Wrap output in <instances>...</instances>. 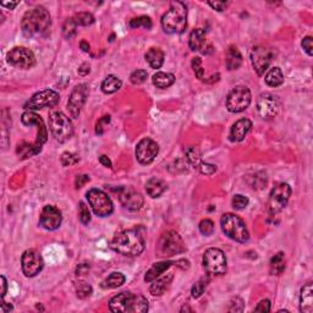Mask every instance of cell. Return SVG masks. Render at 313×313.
Here are the masks:
<instances>
[{"mask_svg":"<svg viewBox=\"0 0 313 313\" xmlns=\"http://www.w3.org/2000/svg\"><path fill=\"white\" fill-rule=\"evenodd\" d=\"M91 178L88 175H77L75 179V186L76 188H81L86 185L87 183H90Z\"/></svg>","mask_w":313,"mask_h":313,"instance_id":"obj_55","label":"cell"},{"mask_svg":"<svg viewBox=\"0 0 313 313\" xmlns=\"http://www.w3.org/2000/svg\"><path fill=\"white\" fill-rule=\"evenodd\" d=\"M186 154V161L188 164H191L195 168H198L201 166V150L197 147H187L185 149Z\"/></svg>","mask_w":313,"mask_h":313,"instance_id":"obj_35","label":"cell"},{"mask_svg":"<svg viewBox=\"0 0 313 313\" xmlns=\"http://www.w3.org/2000/svg\"><path fill=\"white\" fill-rule=\"evenodd\" d=\"M80 47L83 52H86V53H88V52H90V44H88V42H86V40H81Z\"/></svg>","mask_w":313,"mask_h":313,"instance_id":"obj_61","label":"cell"},{"mask_svg":"<svg viewBox=\"0 0 313 313\" xmlns=\"http://www.w3.org/2000/svg\"><path fill=\"white\" fill-rule=\"evenodd\" d=\"M284 271H285V256L283 252H278L271 259L269 272L272 276H280Z\"/></svg>","mask_w":313,"mask_h":313,"instance_id":"obj_31","label":"cell"},{"mask_svg":"<svg viewBox=\"0 0 313 313\" xmlns=\"http://www.w3.org/2000/svg\"><path fill=\"white\" fill-rule=\"evenodd\" d=\"M0 310H1V312H3V313H9L10 311L14 310V307H13V305H11V303L5 302V301L3 300V302H1V305H0Z\"/></svg>","mask_w":313,"mask_h":313,"instance_id":"obj_59","label":"cell"},{"mask_svg":"<svg viewBox=\"0 0 313 313\" xmlns=\"http://www.w3.org/2000/svg\"><path fill=\"white\" fill-rule=\"evenodd\" d=\"M78 216H80V221L83 225H88L91 221V212L88 209V207L86 205V203L80 202V205H78Z\"/></svg>","mask_w":313,"mask_h":313,"instance_id":"obj_42","label":"cell"},{"mask_svg":"<svg viewBox=\"0 0 313 313\" xmlns=\"http://www.w3.org/2000/svg\"><path fill=\"white\" fill-rule=\"evenodd\" d=\"M92 286L87 283H80L76 288V294H77L78 298H87L90 297L92 294Z\"/></svg>","mask_w":313,"mask_h":313,"instance_id":"obj_45","label":"cell"},{"mask_svg":"<svg viewBox=\"0 0 313 313\" xmlns=\"http://www.w3.org/2000/svg\"><path fill=\"white\" fill-rule=\"evenodd\" d=\"M22 272L27 278H33L42 272L44 267V260L42 255L36 250H26L21 258Z\"/></svg>","mask_w":313,"mask_h":313,"instance_id":"obj_15","label":"cell"},{"mask_svg":"<svg viewBox=\"0 0 313 313\" xmlns=\"http://www.w3.org/2000/svg\"><path fill=\"white\" fill-rule=\"evenodd\" d=\"M198 168H200V171L203 175H213L217 171V166L214 164L209 163H201V166Z\"/></svg>","mask_w":313,"mask_h":313,"instance_id":"obj_52","label":"cell"},{"mask_svg":"<svg viewBox=\"0 0 313 313\" xmlns=\"http://www.w3.org/2000/svg\"><path fill=\"white\" fill-rule=\"evenodd\" d=\"M267 85L269 87H279L283 85L284 82V74L280 68H272L271 70L267 73L266 77H264Z\"/></svg>","mask_w":313,"mask_h":313,"instance_id":"obj_32","label":"cell"},{"mask_svg":"<svg viewBox=\"0 0 313 313\" xmlns=\"http://www.w3.org/2000/svg\"><path fill=\"white\" fill-rule=\"evenodd\" d=\"M243 308H245V302H243L242 298L235 297L229 303L228 311L229 312H242Z\"/></svg>","mask_w":313,"mask_h":313,"instance_id":"obj_48","label":"cell"},{"mask_svg":"<svg viewBox=\"0 0 313 313\" xmlns=\"http://www.w3.org/2000/svg\"><path fill=\"white\" fill-rule=\"evenodd\" d=\"M88 97V86L86 83H80L76 86L71 92L68 102V109L71 118L77 119L85 106L86 99Z\"/></svg>","mask_w":313,"mask_h":313,"instance_id":"obj_18","label":"cell"},{"mask_svg":"<svg viewBox=\"0 0 313 313\" xmlns=\"http://www.w3.org/2000/svg\"><path fill=\"white\" fill-rule=\"evenodd\" d=\"M21 121H22L23 125L26 126H33V125L38 126L37 140H36V142L33 143V145H35V147L37 148L38 152H40V150H42V146L44 145L48 140L47 128H45L43 119L40 118L39 115H37L36 113H33V111L26 110L25 113L22 114V116H21Z\"/></svg>","mask_w":313,"mask_h":313,"instance_id":"obj_17","label":"cell"},{"mask_svg":"<svg viewBox=\"0 0 313 313\" xmlns=\"http://www.w3.org/2000/svg\"><path fill=\"white\" fill-rule=\"evenodd\" d=\"M78 162V157L76 154H74V153H70V152H65L63 153V155H61V164H63L64 166H74V164H76Z\"/></svg>","mask_w":313,"mask_h":313,"instance_id":"obj_49","label":"cell"},{"mask_svg":"<svg viewBox=\"0 0 313 313\" xmlns=\"http://www.w3.org/2000/svg\"><path fill=\"white\" fill-rule=\"evenodd\" d=\"M168 188L166 181L158 178H152L146 183V191H147L148 196L152 198H158L163 195Z\"/></svg>","mask_w":313,"mask_h":313,"instance_id":"obj_25","label":"cell"},{"mask_svg":"<svg viewBox=\"0 0 313 313\" xmlns=\"http://www.w3.org/2000/svg\"><path fill=\"white\" fill-rule=\"evenodd\" d=\"M248 205V198L245 197L242 195H235L233 197V207L238 211H241V209H245Z\"/></svg>","mask_w":313,"mask_h":313,"instance_id":"obj_46","label":"cell"},{"mask_svg":"<svg viewBox=\"0 0 313 313\" xmlns=\"http://www.w3.org/2000/svg\"><path fill=\"white\" fill-rule=\"evenodd\" d=\"M280 110V99L272 93H262L257 99V111L260 118L269 120L278 115Z\"/></svg>","mask_w":313,"mask_h":313,"instance_id":"obj_14","label":"cell"},{"mask_svg":"<svg viewBox=\"0 0 313 313\" xmlns=\"http://www.w3.org/2000/svg\"><path fill=\"white\" fill-rule=\"evenodd\" d=\"M1 300H4L6 295V291H8V281H6L5 276H1Z\"/></svg>","mask_w":313,"mask_h":313,"instance_id":"obj_57","label":"cell"},{"mask_svg":"<svg viewBox=\"0 0 313 313\" xmlns=\"http://www.w3.org/2000/svg\"><path fill=\"white\" fill-rule=\"evenodd\" d=\"M185 251V242L176 231H166L161 236V240L158 242V252L161 256L171 257V256L184 253Z\"/></svg>","mask_w":313,"mask_h":313,"instance_id":"obj_9","label":"cell"},{"mask_svg":"<svg viewBox=\"0 0 313 313\" xmlns=\"http://www.w3.org/2000/svg\"><path fill=\"white\" fill-rule=\"evenodd\" d=\"M109 121H110V116L109 115L100 118L99 120L97 121V125H95V133H97V135H102V133L104 132V129H106L104 126L108 125Z\"/></svg>","mask_w":313,"mask_h":313,"instance_id":"obj_50","label":"cell"},{"mask_svg":"<svg viewBox=\"0 0 313 313\" xmlns=\"http://www.w3.org/2000/svg\"><path fill=\"white\" fill-rule=\"evenodd\" d=\"M76 28H77V25L75 23L74 18H68V20L64 22L63 26V33L68 39L73 38L74 36H76Z\"/></svg>","mask_w":313,"mask_h":313,"instance_id":"obj_40","label":"cell"},{"mask_svg":"<svg viewBox=\"0 0 313 313\" xmlns=\"http://www.w3.org/2000/svg\"><path fill=\"white\" fill-rule=\"evenodd\" d=\"M163 30L169 35H180L187 27V8L181 1H174L162 18Z\"/></svg>","mask_w":313,"mask_h":313,"instance_id":"obj_4","label":"cell"},{"mask_svg":"<svg viewBox=\"0 0 313 313\" xmlns=\"http://www.w3.org/2000/svg\"><path fill=\"white\" fill-rule=\"evenodd\" d=\"M302 48L303 50H305L306 53H307L308 56H312L313 55V40H312V37L311 36H307V37H305L302 39Z\"/></svg>","mask_w":313,"mask_h":313,"instance_id":"obj_51","label":"cell"},{"mask_svg":"<svg viewBox=\"0 0 313 313\" xmlns=\"http://www.w3.org/2000/svg\"><path fill=\"white\" fill-rule=\"evenodd\" d=\"M221 225L223 233L228 238L233 239V240L238 241V242L245 243L250 239L247 226H246L245 221L239 216H235L233 213L223 214V217L221 219Z\"/></svg>","mask_w":313,"mask_h":313,"instance_id":"obj_5","label":"cell"},{"mask_svg":"<svg viewBox=\"0 0 313 313\" xmlns=\"http://www.w3.org/2000/svg\"><path fill=\"white\" fill-rule=\"evenodd\" d=\"M202 263L208 276H223L226 272V257L221 248H208L203 255Z\"/></svg>","mask_w":313,"mask_h":313,"instance_id":"obj_7","label":"cell"},{"mask_svg":"<svg viewBox=\"0 0 313 313\" xmlns=\"http://www.w3.org/2000/svg\"><path fill=\"white\" fill-rule=\"evenodd\" d=\"M159 153L158 143L154 142L150 138H143L136 146V158L138 163L147 166L155 159Z\"/></svg>","mask_w":313,"mask_h":313,"instance_id":"obj_19","label":"cell"},{"mask_svg":"<svg viewBox=\"0 0 313 313\" xmlns=\"http://www.w3.org/2000/svg\"><path fill=\"white\" fill-rule=\"evenodd\" d=\"M208 281H209V279L208 278L207 279L202 278L200 279L197 283H195V285L192 286V290H191V294H192L193 298H198L203 295V293H204L205 288H207L208 285Z\"/></svg>","mask_w":313,"mask_h":313,"instance_id":"obj_39","label":"cell"},{"mask_svg":"<svg viewBox=\"0 0 313 313\" xmlns=\"http://www.w3.org/2000/svg\"><path fill=\"white\" fill-rule=\"evenodd\" d=\"M146 60L152 69H161L164 63V52L159 48H150L145 55Z\"/></svg>","mask_w":313,"mask_h":313,"instance_id":"obj_28","label":"cell"},{"mask_svg":"<svg viewBox=\"0 0 313 313\" xmlns=\"http://www.w3.org/2000/svg\"><path fill=\"white\" fill-rule=\"evenodd\" d=\"M88 203H90L92 211L94 212L95 216L98 217H109L114 211V205L111 202L110 197L107 195L106 192H103L102 190L98 188H91L87 193H86Z\"/></svg>","mask_w":313,"mask_h":313,"instance_id":"obj_8","label":"cell"},{"mask_svg":"<svg viewBox=\"0 0 313 313\" xmlns=\"http://www.w3.org/2000/svg\"><path fill=\"white\" fill-rule=\"evenodd\" d=\"M8 63L14 68L28 70L36 64V56L32 50L25 47H15L8 53Z\"/></svg>","mask_w":313,"mask_h":313,"instance_id":"obj_13","label":"cell"},{"mask_svg":"<svg viewBox=\"0 0 313 313\" xmlns=\"http://www.w3.org/2000/svg\"><path fill=\"white\" fill-rule=\"evenodd\" d=\"M118 196L123 207L131 212H136L138 209H141L143 205V202H145L142 195L132 187H125V186L124 187H119Z\"/></svg>","mask_w":313,"mask_h":313,"instance_id":"obj_20","label":"cell"},{"mask_svg":"<svg viewBox=\"0 0 313 313\" xmlns=\"http://www.w3.org/2000/svg\"><path fill=\"white\" fill-rule=\"evenodd\" d=\"M192 69L196 77L200 78V80H203V77H204V69L202 68V60H201V58L196 56V58L192 59Z\"/></svg>","mask_w":313,"mask_h":313,"instance_id":"obj_47","label":"cell"},{"mask_svg":"<svg viewBox=\"0 0 313 313\" xmlns=\"http://www.w3.org/2000/svg\"><path fill=\"white\" fill-rule=\"evenodd\" d=\"M50 23H52V18L47 9L43 6H37L32 10H28L23 15L21 21V30L26 37H37L47 33Z\"/></svg>","mask_w":313,"mask_h":313,"instance_id":"obj_2","label":"cell"},{"mask_svg":"<svg viewBox=\"0 0 313 313\" xmlns=\"http://www.w3.org/2000/svg\"><path fill=\"white\" fill-rule=\"evenodd\" d=\"M148 77V73L146 70H136L131 74L130 81L133 85H142L143 82H146Z\"/></svg>","mask_w":313,"mask_h":313,"instance_id":"obj_44","label":"cell"},{"mask_svg":"<svg viewBox=\"0 0 313 313\" xmlns=\"http://www.w3.org/2000/svg\"><path fill=\"white\" fill-rule=\"evenodd\" d=\"M99 163L102 164V166H107V168H111V162L110 159L107 157V155H100L99 157Z\"/></svg>","mask_w":313,"mask_h":313,"instance_id":"obj_60","label":"cell"},{"mask_svg":"<svg viewBox=\"0 0 313 313\" xmlns=\"http://www.w3.org/2000/svg\"><path fill=\"white\" fill-rule=\"evenodd\" d=\"M61 221H63V216L58 208L54 205H45L43 208L39 218V225L42 228L49 231L56 230L61 225Z\"/></svg>","mask_w":313,"mask_h":313,"instance_id":"obj_21","label":"cell"},{"mask_svg":"<svg viewBox=\"0 0 313 313\" xmlns=\"http://www.w3.org/2000/svg\"><path fill=\"white\" fill-rule=\"evenodd\" d=\"M90 71H91L90 64L83 63L82 65H81L80 68H78L77 73H78V75H80V76H87L88 74H90Z\"/></svg>","mask_w":313,"mask_h":313,"instance_id":"obj_56","label":"cell"},{"mask_svg":"<svg viewBox=\"0 0 313 313\" xmlns=\"http://www.w3.org/2000/svg\"><path fill=\"white\" fill-rule=\"evenodd\" d=\"M60 100V95L53 90H44L36 93L27 103L25 109L27 110H39L43 108H52L55 107Z\"/></svg>","mask_w":313,"mask_h":313,"instance_id":"obj_12","label":"cell"},{"mask_svg":"<svg viewBox=\"0 0 313 313\" xmlns=\"http://www.w3.org/2000/svg\"><path fill=\"white\" fill-rule=\"evenodd\" d=\"M252 180L253 181H251L250 184L253 188H263L266 187L268 179H267L266 173H256L252 176Z\"/></svg>","mask_w":313,"mask_h":313,"instance_id":"obj_41","label":"cell"},{"mask_svg":"<svg viewBox=\"0 0 313 313\" xmlns=\"http://www.w3.org/2000/svg\"><path fill=\"white\" fill-rule=\"evenodd\" d=\"M18 5V3H1V6H4V8L10 9V10H13V9H15Z\"/></svg>","mask_w":313,"mask_h":313,"instance_id":"obj_63","label":"cell"},{"mask_svg":"<svg viewBox=\"0 0 313 313\" xmlns=\"http://www.w3.org/2000/svg\"><path fill=\"white\" fill-rule=\"evenodd\" d=\"M153 85L158 88H168L175 82V76L170 73H163V71H159V73L154 74L153 75Z\"/></svg>","mask_w":313,"mask_h":313,"instance_id":"obj_30","label":"cell"},{"mask_svg":"<svg viewBox=\"0 0 313 313\" xmlns=\"http://www.w3.org/2000/svg\"><path fill=\"white\" fill-rule=\"evenodd\" d=\"M129 26L131 28H138L143 27L146 30H149L152 27V20H150L148 16H138V18H132V20L129 22Z\"/></svg>","mask_w":313,"mask_h":313,"instance_id":"obj_37","label":"cell"},{"mask_svg":"<svg viewBox=\"0 0 313 313\" xmlns=\"http://www.w3.org/2000/svg\"><path fill=\"white\" fill-rule=\"evenodd\" d=\"M185 311H187V312H193L192 308H190L188 306H184V307L181 308V312H185Z\"/></svg>","mask_w":313,"mask_h":313,"instance_id":"obj_64","label":"cell"},{"mask_svg":"<svg viewBox=\"0 0 313 313\" xmlns=\"http://www.w3.org/2000/svg\"><path fill=\"white\" fill-rule=\"evenodd\" d=\"M208 5L217 11H224L226 6L229 5V3H226V1H208Z\"/></svg>","mask_w":313,"mask_h":313,"instance_id":"obj_54","label":"cell"},{"mask_svg":"<svg viewBox=\"0 0 313 313\" xmlns=\"http://www.w3.org/2000/svg\"><path fill=\"white\" fill-rule=\"evenodd\" d=\"M291 196V187L289 184L280 183L272 190L268 201V211L272 216H276L288 204Z\"/></svg>","mask_w":313,"mask_h":313,"instance_id":"obj_11","label":"cell"},{"mask_svg":"<svg viewBox=\"0 0 313 313\" xmlns=\"http://www.w3.org/2000/svg\"><path fill=\"white\" fill-rule=\"evenodd\" d=\"M123 86V82L119 77L114 75H109L106 80L103 81L102 83V91L107 94H111V93H115L116 91H119Z\"/></svg>","mask_w":313,"mask_h":313,"instance_id":"obj_33","label":"cell"},{"mask_svg":"<svg viewBox=\"0 0 313 313\" xmlns=\"http://www.w3.org/2000/svg\"><path fill=\"white\" fill-rule=\"evenodd\" d=\"M300 311L302 313L313 312V288L312 283H307L301 289Z\"/></svg>","mask_w":313,"mask_h":313,"instance_id":"obj_23","label":"cell"},{"mask_svg":"<svg viewBox=\"0 0 313 313\" xmlns=\"http://www.w3.org/2000/svg\"><path fill=\"white\" fill-rule=\"evenodd\" d=\"M73 18L77 26H91L94 22V18L91 13H78Z\"/></svg>","mask_w":313,"mask_h":313,"instance_id":"obj_38","label":"cell"},{"mask_svg":"<svg viewBox=\"0 0 313 313\" xmlns=\"http://www.w3.org/2000/svg\"><path fill=\"white\" fill-rule=\"evenodd\" d=\"M255 312H271V301L269 300H262L257 306L255 307Z\"/></svg>","mask_w":313,"mask_h":313,"instance_id":"obj_53","label":"cell"},{"mask_svg":"<svg viewBox=\"0 0 313 313\" xmlns=\"http://www.w3.org/2000/svg\"><path fill=\"white\" fill-rule=\"evenodd\" d=\"M126 281L125 276L123 273H119V272H114L111 273L106 280L102 283V288L103 289H116L119 286L123 285L124 283Z\"/></svg>","mask_w":313,"mask_h":313,"instance_id":"obj_34","label":"cell"},{"mask_svg":"<svg viewBox=\"0 0 313 313\" xmlns=\"http://www.w3.org/2000/svg\"><path fill=\"white\" fill-rule=\"evenodd\" d=\"M198 229H200V231L203 234V235L209 236L212 235L214 231V223L211 221V219H203V221H200Z\"/></svg>","mask_w":313,"mask_h":313,"instance_id":"obj_43","label":"cell"},{"mask_svg":"<svg viewBox=\"0 0 313 313\" xmlns=\"http://www.w3.org/2000/svg\"><path fill=\"white\" fill-rule=\"evenodd\" d=\"M242 64V55L235 45H231L226 52V66L229 70H238Z\"/></svg>","mask_w":313,"mask_h":313,"instance_id":"obj_29","label":"cell"},{"mask_svg":"<svg viewBox=\"0 0 313 313\" xmlns=\"http://www.w3.org/2000/svg\"><path fill=\"white\" fill-rule=\"evenodd\" d=\"M110 247L120 255L135 257L145 251V239L140 231L130 229L116 234L111 240Z\"/></svg>","mask_w":313,"mask_h":313,"instance_id":"obj_1","label":"cell"},{"mask_svg":"<svg viewBox=\"0 0 313 313\" xmlns=\"http://www.w3.org/2000/svg\"><path fill=\"white\" fill-rule=\"evenodd\" d=\"M173 264H175V262H171V260H163V262H159V263H155L148 269V272L145 276V281L146 283H152L153 280H155L157 278L162 276L166 271H168Z\"/></svg>","mask_w":313,"mask_h":313,"instance_id":"obj_24","label":"cell"},{"mask_svg":"<svg viewBox=\"0 0 313 313\" xmlns=\"http://www.w3.org/2000/svg\"><path fill=\"white\" fill-rule=\"evenodd\" d=\"M202 49H205V50H203V52H202L203 54H211V53H213V47H212V45L204 44V47H203Z\"/></svg>","mask_w":313,"mask_h":313,"instance_id":"obj_62","label":"cell"},{"mask_svg":"<svg viewBox=\"0 0 313 313\" xmlns=\"http://www.w3.org/2000/svg\"><path fill=\"white\" fill-rule=\"evenodd\" d=\"M18 154L20 155L22 159L30 158L32 155L38 154V150L36 149L35 145H30V143H20L18 146Z\"/></svg>","mask_w":313,"mask_h":313,"instance_id":"obj_36","label":"cell"},{"mask_svg":"<svg viewBox=\"0 0 313 313\" xmlns=\"http://www.w3.org/2000/svg\"><path fill=\"white\" fill-rule=\"evenodd\" d=\"M173 278V274H166L163 278H157L155 280L152 281V285H150L149 288V293L152 294L153 296H162L171 284Z\"/></svg>","mask_w":313,"mask_h":313,"instance_id":"obj_26","label":"cell"},{"mask_svg":"<svg viewBox=\"0 0 313 313\" xmlns=\"http://www.w3.org/2000/svg\"><path fill=\"white\" fill-rule=\"evenodd\" d=\"M49 129L59 142L70 140L74 135V125L70 119L61 111H52L49 115Z\"/></svg>","mask_w":313,"mask_h":313,"instance_id":"obj_6","label":"cell"},{"mask_svg":"<svg viewBox=\"0 0 313 313\" xmlns=\"http://www.w3.org/2000/svg\"><path fill=\"white\" fill-rule=\"evenodd\" d=\"M251 91L246 86H238L234 88L226 98V108L230 113H241L251 104Z\"/></svg>","mask_w":313,"mask_h":313,"instance_id":"obj_10","label":"cell"},{"mask_svg":"<svg viewBox=\"0 0 313 313\" xmlns=\"http://www.w3.org/2000/svg\"><path fill=\"white\" fill-rule=\"evenodd\" d=\"M111 312L121 313H145L149 308L148 300L141 294L120 293L114 296L109 302Z\"/></svg>","mask_w":313,"mask_h":313,"instance_id":"obj_3","label":"cell"},{"mask_svg":"<svg viewBox=\"0 0 313 313\" xmlns=\"http://www.w3.org/2000/svg\"><path fill=\"white\" fill-rule=\"evenodd\" d=\"M205 44V31L203 28H196L191 32L188 38V47L193 52L201 50Z\"/></svg>","mask_w":313,"mask_h":313,"instance_id":"obj_27","label":"cell"},{"mask_svg":"<svg viewBox=\"0 0 313 313\" xmlns=\"http://www.w3.org/2000/svg\"><path fill=\"white\" fill-rule=\"evenodd\" d=\"M252 128V123L248 119H240L236 121L230 130V141L231 142H241L243 138L246 137V135L248 133V131Z\"/></svg>","mask_w":313,"mask_h":313,"instance_id":"obj_22","label":"cell"},{"mask_svg":"<svg viewBox=\"0 0 313 313\" xmlns=\"http://www.w3.org/2000/svg\"><path fill=\"white\" fill-rule=\"evenodd\" d=\"M273 60V53L263 45H257L251 50V63L258 76L264 75Z\"/></svg>","mask_w":313,"mask_h":313,"instance_id":"obj_16","label":"cell"},{"mask_svg":"<svg viewBox=\"0 0 313 313\" xmlns=\"http://www.w3.org/2000/svg\"><path fill=\"white\" fill-rule=\"evenodd\" d=\"M88 269H90V266H88V264L86 263L80 264V266L77 267V269H76V274H77V276H83V274L87 273Z\"/></svg>","mask_w":313,"mask_h":313,"instance_id":"obj_58","label":"cell"}]
</instances>
